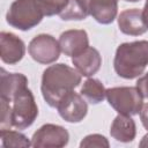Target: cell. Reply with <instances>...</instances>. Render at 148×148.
Here are the masks:
<instances>
[{
    "label": "cell",
    "instance_id": "obj_1",
    "mask_svg": "<svg viewBox=\"0 0 148 148\" xmlns=\"http://www.w3.org/2000/svg\"><path fill=\"white\" fill-rule=\"evenodd\" d=\"M81 76L76 69L65 64L49 66L42 75L40 91L44 101L51 108H57L59 102L81 83Z\"/></svg>",
    "mask_w": 148,
    "mask_h": 148
},
{
    "label": "cell",
    "instance_id": "obj_2",
    "mask_svg": "<svg viewBox=\"0 0 148 148\" xmlns=\"http://www.w3.org/2000/svg\"><path fill=\"white\" fill-rule=\"evenodd\" d=\"M148 66V40L120 44L116 50L113 67L118 76L127 80L140 76Z\"/></svg>",
    "mask_w": 148,
    "mask_h": 148
},
{
    "label": "cell",
    "instance_id": "obj_3",
    "mask_svg": "<svg viewBox=\"0 0 148 148\" xmlns=\"http://www.w3.org/2000/svg\"><path fill=\"white\" fill-rule=\"evenodd\" d=\"M44 16L39 0H15L6 14V21L13 28L27 31L39 24Z\"/></svg>",
    "mask_w": 148,
    "mask_h": 148
},
{
    "label": "cell",
    "instance_id": "obj_4",
    "mask_svg": "<svg viewBox=\"0 0 148 148\" xmlns=\"http://www.w3.org/2000/svg\"><path fill=\"white\" fill-rule=\"evenodd\" d=\"M12 124L17 130L28 128L38 116V108L35 97L28 86L21 87L13 96L12 101Z\"/></svg>",
    "mask_w": 148,
    "mask_h": 148
},
{
    "label": "cell",
    "instance_id": "obj_5",
    "mask_svg": "<svg viewBox=\"0 0 148 148\" xmlns=\"http://www.w3.org/2000/svg\"><path fill=\"white\" fill-rule=\"evenodd\" d=\"M105 97L109 104L120 114H138L143 106V97L136 87L110 88L106 89Z\"/></svg>",
    "mask_w": 148,
    "mask_h": 148
},
{
    "label": "cell",
    "instance_id": "obj_6",
    "mask_svg": "<svg viewBox=\"0 0 148 148\" xmlns=\"http://www.w3.org/2000/svg\"><path fill=\"white\" fill-rule=\"evenodd\" d=\"M28 52L35 61L43 65H49L58 60L61 50L59 40H57L53 36L40 34L30 40Z\"/></svg>",
    "mask_w": 148,
    "mask_h": 148
},
{
    "label": "cell",
    "instance_id": "obj_7",
    "mask_svg": "<svg viewBox=\"0 0 148 148\" xmlns=\"http://www.w3.org/2000/svg\"><path fill=\"white\" fill-rule=\"evenodd\" d=\"M69 134L66 128L60 125L45 124L40 126L31 138L32 147L60 148L68 143Z\"/></svg>",
    "mask_w": 148,
    "mask_h": 148
},
{
    "label": "cell",
    "instance_id": "obj_8",
    "mask_svg": "<svg viewBox=\"0 0 148 148\" xmlns=\"http://www.w3.org/2000/svg\"><path fill=\"white\" fill-rule=\"evenodd\" d=\"M60 117L67 123H80L88 112V105L82 95L74 91L67 94L57 106Z\"/></svg>",
    "mask_w": 148,
    "mask_h": 148
},
{
    "label": "cell",
    "instance_id": "obj_9",
    "mask_svg": "<svg viewBox=\"0 0 148 148\" xmlns=\"http://www.w3.org/2000/svg\"><path fill=\"white\" fill-rule=\"evenodd\" d=\"M25 53V45L21 38L12 32L0 34V57L5 64L14 65L22 60Z\"/></svg>",
    "mask_w": 148,
    "mask_h": 148
},
{
    "label": "cell",
    "instance_id": "obj_10",
    "mask_svg": "<svg viewBox=\"0 0 148 148\" xmlns=\"http://www.w3.org/2000/svg\"><path fill=\"white\" fill-rule=\"evenodd\" d=\"M119 30L130 36H140L148 31V24L146 23L142 10L138 8H131L123 10L118 16Z\"/></svg>",
    "mask_w": 148,
    "mask_h": 148
},
{
    "label": "cell",
    "instance_id": "obj_11",
    "mask_svg": "<svg viewBox=\"0 0 148 148\" xmlns=\"http://www.w3.org/2000/svg\"><path fill=\"white\" fill-rule=\"evenodd\" d=\"M59 45L65 56L74 57L89 46L88 34L82 29L67 30L60 35Z\"/></svg>",
    "mask_w": 148,
    "mask_h": 148
},
{
    "label": "cell",
    "instance_id": "obj_12",
    "mask_svg": "<svg viewBox=\"0 0 148 148\" xmlns=\"http://www.w3.org/2000/svg\"><path fill=\"white\" fill-rule=\"evenodd\" d=\"M72 62L81 75L91 76L98 72L102 65V58L95 47L88 46L81 53L72 57Z\"/></svg>",
    "mask_w": 148,
    "mask_h": 148
},
{
    "label": "cell",
    "instance_id": "obj_13",
    "mask_svg": "<svg viewBox=\"0 0 148 148\" xmlns=\"http://www.w3.org/2000/svg\"><path fill=\"white\" fill-rule=\"evenodd\" d=\"M89 15L101 24H110L118 13V0H88Z\"/></svg>",
    "mask_w": 148,
    "mask_h": 148
},
{
    "label": "cell",
    "instance_id": "obj_14",
    "mask_svg": "<svg viewBox=\"0 0 148 148\" xmlns=\"http://www.w3.org/2000/svg\"><path fill=\"white\" fill-rule=\"evenodd\" d=\"M110 134L116 141L124 143L132 142L136 134V127L132 116L119 113L111 124Z\"/></svg>",
    "mask_w": 148,
    "mask_h": 148
},
{
    "label": "cell",
    "instance_id": "obj_15",
    "mask_svg": "<svg viewBox=\"0 0 148 148\" xmlns=\"http://www.w3.org/2000/svg\"><path fill=\"white\" fill-rule=\"evenodd\" d=\"M1 90L0 98H5L8 102L12 101L14 94L23 86H28V79L21 73H8L1 68Z\"/></svg>",
    "mask_w": 148,
    "mask_h": 148
},
{
    "label": "cell",
    "instance_id": "obj_16",
    "mask_svg": "<svg viewBox=\"0 0 148 148\" xmlns=\"http://www.w3.org/2000/svg\"><path fill=\"white\" fill-rule=\"evenodd\" d=\"M88 15H89L88 0H68L67 6L59 14L60 18L64 21L84 20Z\"/></svg>",
    "mask_w": 148,
    "mask_h": 148
},
{
    "label": "cell",
    "instance_id": "obj_17",
    "mask_svg": "<svg viewBox=\"0 0 148 148\" xmlns=\"http://www.w3.org/2000/svg\"><path fill=\"white\" fill-rule=\"evenodd\" d=\"M105 88L97 79H88L83 82L80 94L91 104H98L105 98Z\"/></svg>",
    "mask_w": 148,
    "mask_h": 148
},
{
    "label": "cell",
    "instance_id": "obj_18",
    "mask_svg": "<svg viewBox=\"0 0 148 148\" xmlns=\"http://www.w3.org/2000/svg\"><path fill=\"white\" fill-rule=\"evenodd\" d=\"M0 135H1L2 147L5 148H18V147L31 146V142L29 141V139L20 132L3 130V131H0Z\"/></svg>",
    "mask_w": 148,
    "mask_h": 148
},
{
    "label": "cell",
    "instance_id": "obj_19",
    "mask_svg": "<svg viewBox=\"0 0 148 148\" xmlns=\"http://www.w3.org/2000/svg\"><path fill=\"white\" fill-rule=\"evenodd\" d=\"M45 16L59 15L67 6L68 0H39Z\"/></svg>",
    "mask_w": 148,
    "mask_h": 148
},
{
    "label": "cell",
    "instance_id": "obj_20",
    "mask_svg": "<svg viewBox=\"0 0 148 148\" xmlns=\"http://www.w3.org/2000/svg\"><path fill=\"white\" fill-rule=\"evenodd\" d=\"M1 104V118H0V131L10 130L12 124V105L5 98H0Z\"/></svg>",
    "mask_w": 148,
    "mask_h": 148
},
{
    "label": "cell",
    "instance_id": "obj_21",
    "mask_svg": "<svg viewBox=\"0 0 148 148\" xmlns=\"http://www.w3.org/2000/svg\"><path fill=\"white\" fill-rule=\"evenodd\" d=\"M80 147H99V148H109L110 143L104 135L101 134H89L82 139L80 142Z\"/></svg>",
    "mask_w": 148,
    "mask_h": 148
},
{
    "label": "cell",
    "instance_id": "obj_22",
    "mask_svg": "<svg viewBox=\"0 0 148 148\" xmlns=\"http://www.w3.org/2000/svg\"><path fill=\"white\" fill-rule=\"evenodd\" d=\"M136 88L143 98H148V73H146L136 81Z\"/></svg>",
    "mask_w": 148,
    "mask_h": 148
},
{
    "label": "cell",
    "instance_id": "obj_23",
    "mask_svg": "<svg viewBox=\"0 0 148 148\" xmlns=\"http://www.w3.org/2000/svg\"><path fill=\"white\" fill-rule=\"evenodd\" d=\"M140 119H141L143 127L148 131V103L142 106V109L140 111Z\"/></svg>",
    "mask_w": 148,
    "mask_h": 148
},
{
    "label": "cell",
    "instance_id": "obj_24",
    "mask_svg": "<svg viewBox=\"0 0 148 148\" xmlns=\"http://www.w3.org/2000/svg\"><path fill=\"white\" fill-rule=\"evenodd\" d=\"M142 15H143V18H145L146 23L148 24V0H146L145 7H143V10H142Z\"/></svg>",
    "mask_w": 148,
    "mask_h": 148
},
{
    "label": "cell",
    "instance_id": "obj_25",
    "mask_svg": "<svg viewBox=\"0 0 148 148\" xmlns=\"http://www.w3.org/2000/svg\"><path fill=\"white\" fill-rule=\"evenodd\" d=\"M139 146H140V147H148V133H147L146 135H143V138L141 139Z\"/></svg>",
    "mask_w": 148,
    "mask_h": 148
},
{
    "label": "cell",
    "instance_id": "obj_26",
    "mask_svg": "<svg viewBox=\"0 0 148 148\" xmlns=\"http://www.w3.org/2000/svg\"><path fill=\"white\" fill-rule=\"evenodd\" d=\"M127 2H136V1H140V0H125Z\"/></svg>",
    "mask_w": 148,
    "mask_h": 148
}]
</instances>
